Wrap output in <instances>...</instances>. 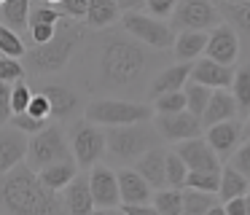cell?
I'll list each match as a JSON object with an SVG mask.
<instances>
[{
  "label": "cell",
  "mask_w": 250,
  "mask_h": 215,
  "mask_svg": "<svg viewBox=\"0 0 250 215\" xmlns=\"http://www.w3.org/2000/svg\"><path fill=\"white\" fill-rule=\"evenodd\" d=\"M205 57L212 59L218 64H229L231 67L239 57V38L229 24H218L215 30L207 35V46H205Z\"/></svg>",
  "instance_id": "12"
},
{
  "label": "cell",
  "mask_w": 250,
  "mask_h": 215,
  "mask_svg": "<svg viewBox=\"0 0 250 215\" xmlns=\"http://www.w3.org/2000/svg\"><path fill=\"white\" fill-rule=\"evenodd\" d=\"M175 153L183 159V164L188 167V172H199V170H221V159L218 153L207 145L205 137H194V140H183L178 143Z\"/></svg>",
  "instance_id": "13"
},
{
  "label": "cell",
  "mask_w": 250,
  "mask_h": 215,
  "mask_svg": "<svg viewBox=\"0 0 250 215\" xmlns=\"http://www.w3.org/2000/svg\"><path fill=\"white\" fill-rule=\"evenodd\" d=\"M223 24H229L237 38L250 41V0H218L215 3Z\"/></svg>",
  "instance_id": "20"
},
{
  "label": "cell",
  "mask_w": 250,
  "mask_h": 215,
  "mask_svg": "<svg viewBox=\"0 0 250 215\" xmlns=\"http://www.w3.org/2000/svg\"><path fill=\"white\" fill-rule=\"evenodd\" d=\"M191 81V64L188 62H178L164 67L156 78L151 81V97L159 94H169V91H183V86Z\"/></svg>",
  "instance_id": "23"
},
{
  "label": "cell",
  "mask_w": 250,
  "mask_h": 215,
  "mask_svg": "<svg viewBox=\"0 0 250 215\" xmlns=\"http://www.w3.org/2000/svg\"><path fill=\"white\" fill-rule=\"evenodd\" d=\"M54 35H57V27H51V24H35V27H30V38H33L35 46L49 43Z\"/></svg>",
  "instance_id": "46"
},
{
  "label": "cell",
  "mask_w": 250,
  "mask_h": 215,
  "mask_svg": "<svg viewBox=\"0 0 250 215\" xmlns=\"http://www.w3.org/2000/svg\"><path fill=\"white\" fill-rule=\"evenodd\" d=\"M124 215H159V210L153 204H121Z\"/></svg>",
  "instance_id": "47"
},
{
  "label": "cell",
  "mask_w": 250,
  "mask_h": 215,
  "mask_svg": "<svg viewBox=\"0 0 250 215\" xmlns=\"http://www.w3.org/2000/svg\"><path fill=\"white\" fill-rule=\"evenodd\" d=\"M143 5L148 8V16H153V19H167V16H172L178 0H143Z\"/></svg>",
  "instance_id": "42"
},
{
  "label": "cell",
  "mask_w": 250,
  "mask_h": 215,
  "mask_svg": "<svg viewBox=\"0 0 250 215\" xmlns=\"http://www.w3.org/2000/svg\"><path fill=\"white\" fill-rule=\"evenodd\" d=\"M11 121V86L0 84V127Z\"/></svg>",
  "instance_id": "45"
},
{
  "label": "cell",
  "mask_w": 250,
  "mask_h": 215,
  "mask_svg": "<svg viewBox=\"0 0 250 215\" xmlns=\"http://www.w3.org/2000/svg\"><path fill=\"white\" fill-rule=\"evenodd\" d=\"M156 132L162 140H172V143H183V140H194L202 132V121L191 116L188 110L180 113H167V116H156Z\"/></svg>",
  "instance_id": "11"
},
{
  "label": "cell",
  "mask_w": 250,
  "mask_h": 215,
  "mask_svg": "<svg viewBox=\"0 0 250 215\" xmlns=\"http://www.w3.org/2000/svg\"><path fill=\"white\" fill-rule=\"evenodd\" d=\"M62 22V11L57 8V5H46V3H41V5H35V8H30V27H35V24H51V27H57ZM27 27V30H30Z\"/></svg>",
  "instance_id": "37"
},
{
  "label": "cell",
  "mask_w": 250,
  "mask_h": 215,
  "mask_svg": "<svg viewBox=\"0 0 250 215\" xmlns=\"http://www.w3.org/2000/svg\"><path fill=\"white\" fill-rule=\"evenodd\" d=\"M0 210L6 215H65L57 194L49 191L24 161L0 175Z\"/></svg>",
  "instance_id": "1"
},
{
  "label": "cell",
  "mask_w": 250,
  "mask_h": 215,
  "mask_svg": "<svg viewBox=\"0 0 250 215\" xmlns=\"http://www.w3.org/2000/svg\"><path fill=\"white\" fill-rule=\"evenodd\" d=\"M30 100H33V89H30L24 81L11 86V116H19V113H27Z\"/></svg>",
  "instance_id": "39"
},
{
  "label": "cell",
  "mask_w": 250,
  "mask_h": 215,
  "mask_svg": "<svg viewBox=\"0 0 250 215\" xmlns=\"http://www.w3.org/2000/svg\"><path fill=\"white\" fill-rule=\"evenodd\" d=\"M27 159V134L8 127H0V175L11 172Z\"/></svg>",
  "instance_id": "14"
},
{
  "label": "cell",
  "mask_w": 250,
  "mask_h": 215,
  "mask_svg": "<svg viewBox=\"0 0 250 215\" xmlns=\"http://www.w3.org/2000/svg\"><path fill=\"white\" fill-rule=\"evenodd\" d=\"M191 81L199 86H207V89H231V81H234V67L229 64H218L212 59L202 57L191 64Z\"/></svg>",
  "instance_id": "15"
},
{
  "label": "cell",
  "mask_w": 250,
  "mask_h": 215,
  "mask_svg": "<svg viewBox=\"0 0 250 215\" xmlns=\"http://www.w3.org/2000/svg\"><path fill=\"white\" fill-rule=\"evenodd\" d=\"M65 210L67 215H92L94 202L89 191V175H76L65 188Z\"/></svg>",
  "instance_id": "21"
},
{
  "label": "cell",
  "mask_w": 250,
  "mask_h": 215,
  "mask_svg": "<svg viewBox=\"0 0 250 215\" xmlns=\"http://www.w3.org/2000/svg\"><path fill=\"white\" fill-rule=\"evenodd\" d=\"M153 207L159 215H180L183 213V188H159L153 194Z\"/></svg>",
  "instance_id": "30"
},
{
  "label": "cell",
  "mask_w": 250,
  "mask_h": 215,
  "mask_svg": "<svg viewBox=\"0 0 250 215\" xmlns=\"http://www.w3.org/2000/svg\"><path fill=\"white\" fill-rule=\"evenodd\" d=\"M223 24L221 14H218L212 0H178L172 11V30H191V32H207Z\"/></svg>",
  "instance_id": "9"
},
{
  "label": "cell",
  "mask_w": 250,
  "mask_h": 215,
  "mask_svg": "<svg viewBox=\"0 0 250 215\" xmlns=\"http://www.w3.org/2000/svg\"><path fill=\"white\" fill-rule=\"evenodd\" d=\"M205 140H207V145L218 153V159H229V156L237 150L239 140H242V124H239L237 118L215 124V127L205 129Z\"/></svg>",
  "instance_id": "16"
},
{
  "label": "cell",
  "mask_w": 250,
  "mask_h": 215,
  "mask_svg": "<svg viewBox=\"0 0 250 215\" xmlns=\"http://www.w3.org/2000/svg\"><path fill=\"white\" fill-rule=\"evenodd\" d=\"M248 196H250V188H248Z\"/></svg>",
  "instance_id": "54"
},
{
  "label": "cell",
  "mask_w": 250,
  "mask_h": 215,
  "mask_svg": "<svg viewBox=\"0 0 250 215\" xmlns=\"http://www.w3.org/2000/svg\"><path fill=\"white\" fill-rule=\"evenodd\" d=\"M43 3H46V5H60L62 0H43Z\"/></svg>",
  "instance_id": "52"
},
{
  "label": "cell",
  "mask_w": 250,
  "mask_h": 215,
  "mask_svg": "<svg viewBox=\"0 0 250 215\" xmlns=\"http://www.w3.org/2000/svg\"><path fill=\"white\" fill-rule=\"evenodd\" d=\"M215 202V194H202L194 188H183V213L180 215H207Z\"/></svg>",
  "instance_id": "33"
},
{
  "label": "cell",
  "mask_w": 250,
  "mask_h": 215,
  "mask_svg": "<svg viewBox=\"0 0 250 215\" xmlns=\"http://www.w3.org/2000/svg\"><path fill=\"white\" fill-rule=\"evenodd\" d=\"M183 97H186V110L191 113V116L202 118V113H205L207 102H210L212 97V89H207V86H199V84H186L183 86Z\"/></svg>",
  "instance_id": "31"
},
{
  "label": "cell",
  "mask_w": 250,
  "mask_h": 215,
  "mask_svg": "<svg viewBox=\"0 0 250 215\" xmlns=\"http://www.w3.org/2000/svg\"><path fill=\"white\" fill-rule=\"evenodd\" d=\"M248 188H250V180L239 175L234 167H223V170H221V186H218V196H221V202L245 196Z\"/></svg>",
  "instance_id": "28"
},
{
  "label": "cell",
  "mask_w": 250,
  "mask_h": 215,
  "mask_svg": "<svg viewBox=\"0 0 250 215\" xmlns=\"http://www.w3.org/2000/svg\"><path fill=\"white\" fill-rule=\"evenodd\" d=\"M105 150H108L105 129H100L97 124L86 121V118H81L70 127V153L76 159V167H83V170L94 167L103 159Z\"/></svg>",
  "instance_id": "8"
},
{
  "label": "cell",
  "mask_w": 250,
  "mask_h": 215,
  "mask_svg": "<svg viewBox=\"0 0 250 215\" xmlns=\"http://www.w3.org/2000/svg\"><path fill=\"white\" fill-rule=\"evenodd\" d=\"M24 75H27V70H24V64L19 62V59H11V57H0V84H19V81H24Z\"/></svg>",
  "instance_id": "38"
},
{
  "label": "cell",
  "mask_w": 250,
  "mask_h": 215,
  "mask_svg": "<svg viewBox=\"0 0 250 215\" xmlns=\"http://www.w3.org/2000/svg\"><path fill=\"white\" fill-rule=\"evenodd\" d=\"M3 3H6V0H0V5H3Z\"/></svg>",
  "instance_id": "53"
},
{
  "label": "cell",
  "mask_w": 250,
  "mask_h": 215,
  "mask_svg": "<svg viewBox=\"0 0 250 215\" xmlns=\"http://www.w3.org/2000/svg\"><path fill=\"white\" fill-rule=\"evenodd\" d=\"M78 38H81V32H78L70 22H65L62 30H60V24H57V35L51 38L49 43H43V46L30 48V51L24 54V57H27V59H24V64H27L33 73H38V75L57 73V70H62L67 62H70L73 51H76Z\"/></svg>",
  "instance_id": "4"
},
{
  "label": "cell",
  "mask_w": 250,
  "mask_h": 215,
  "mask_svg": "<svg viewBox=\"0 0 250 215\" xmlns=\"http://www.w3.org/2000/svg\"><path fill=\"white\" fill-rule=\"evenodd\" d=\"M89 191H92L94 210H113L121 207L119 196V180H116V170L103 164H94L89 172Z\"/></svg>",
  "instance_id": "10"
},
{
  "label": "cell",
  "mask_w": 250,
  "mask_h": 215,
  "mask_svg": "<svg viewBox=\"0 0 250 215\" xmlns=\"http://www.w3.org/2000/svg\"><path fill=\"white\" fill-rule=\"evenodd\" d=\"M207 215H226V210H223V204H212V207L207 210Z\"/></svg>",
  "instance_id": "50"
},
{
  "label": "cell",
  "mask_w": 250,
  "mask_h": 215,
  "mask_svg": "<svg viewBox=\"0 0 250 215\" xmlns=\"http://www.w3.org/2000/svg\"><path fill=\"white\" fill-rule=\"evenodd\" d=\"M229 167H234L239 175L250 180V137L245 140L242 145H237V150L229 156Z\"/></svg>",
  "instance_id": "41"
},
{
  "label": "cell",
  "mask_w": 250,
  "mask_h": 215,
  "mask_svg": "<svg viewBox=\"0 0 250 215\" xmlns=\"http://www.w3.org/2000/svg\"><path fill=\"white\" fill-rule=\"evenodd\" d=\"M38 94H43L51 105V118H70L73 113L81 108V97L70 89V86H62V84H49V86H41Z\"/></svg>",
  "instance_id": "18"
},
{
  "label": "cell",
  "mask_w": 250,
  "mask_h": 215,
  "mask_svg": "<svg viewBox=\"0 0 250 215\" xmlns=\"http://www.w3.org/2000/svg\"><path fill=\"white\" fill-rule=\"evenodd\" d=\"M30 0H6L0 5V22L6 27H11L14 32L17 30H27L30 27Z\"/></svg>",
  "instance_id": "27"
},
{
  "label": "cell",
  "mask_w": 250,
  "mask_h": 215,
  "mask_svg": "<svg viewBox=\"0 0 250 215\" xmlns=\"http://www.w3.org/2000/svg\"><path fill=\"white\" fill-rule=\"evenodd\" d=\"M231 118H237V102H234L231 91L229 89H215L210 97V102H207L205 113H202V129H210L215 127V124H223V121H231Z\"/></svg>",
  "instance_id": "19"
},
{
  "label": "cell",
  "mask_w": 250,
  "mask_h": 215,
  "mask_svg": "<svg viewBox=\"0 0 250 215\" xmlns=\"http://www.w3.org/2000/svg\"><path fill=\"white\" fill-rule=\"evenodd\" d=\"M153 110H156V116H167V113H180V110H186V97H183V91H169V94L153 97Z\"/></svg>",
  "instance_id": "36"
},
{
  "label": "cell",
  "mask_w": 250,
  "mask_h": 215,
  "mask_svg": "<svg viewBox=\"0 0 250 215\" xmlns=\"http://www.w3.org/2000/svg\"><path fill=\"white\" fill-rule=\"evenodd\" d=\"M27 113H30V116H35V118H41V121H49V118H51L49 100H46L43 94H38V91H33V100H30Z\"/></svg>",
  "instance_id": "43"
},
{
  "label": "cell",
  "mask_w": 250,
  "mask_h": 215,
  "mask_svg": "<svg viewBox=\"0 0 250 215\" xmlns=\"http://www.w3.org/2000/svg\"><path fill=\"white\" fill-rule=\"evenodd\" d=\"M11 124L14 129H19V132H24V134H38V132H43L46 127H49V121H41V118H35V116H30V113H19V116H11Z\"/></svg>",
  "instance_id": "40"
},
{
  "label": "cell",
  "mask_w": 250,
  "mask_h": 215,
  "mask_svg": "<svg viewBox=\"0 0 250 215\" xmlns=\"http://www.w3.org/2000/svg\"><path fill=\"white\" fill-rule=\"evenodd\" d=\"M27 161H30V170L35 172H41L43 167L60 164V161H73L62 127L49 124L43 132L33 134L27 140Z\"/></svg>",
  "instance_id": "7"
},
{
  "label": "cell",
  "mask_w": 250,
  "mask_h": 215,
  "mask_svg": "<svg viewBox=\"0 0 250 215\" xmlns=\"http://www.w3.org/2000/svg\"><path fill=\"white\" fill-rule=\"evenodd\" d=\"M221 170H223V167H221ZM221 170L188 172L183 188H194V191H202V194H218V186H221Z\"/></svg>",
  "instance_id": "32"
},
{
  "label": "cell",
  "mask_w": 250,
  "mask_h": 215,
  "mask_svg": "<svg viewBox=\"0 0 250 215\" xmlns=\"http://www.w3.org/2000/svg\"><path fill=\"white\" fill-rule=\"evenodd\" d=\"M186 177H188V167L183 164L175 150H167V159H164V180H167V188H183Z\"/></svg>",
  "instance_id": "34"
},
{
  "label": "cell",
  "mask_w": 250,
  "mask_h": 215,
  "mask_svg": "<svg viewBox=\"0 0 250 215\" xmlns=\"http://www.w3.org/2000/svg\"><path fill=\"white\" fill-rule=\"evenodd\" d=\"M164 159H167V150L164 148H151L148 153H143L140 159L135 161V167L132 170L140 172V177L148 183L151 188H164L167 186V180H164Z\"/></svg>",
  "instance_id": "22"
},
{
  "label": "cell",
  "mask_w": 250,
  "mask_h": 215,
  "mask_svg": "<svg viewBox=\"0 0 250 215\" xmlns=\"http://www.w3.org/2000/svg\"><path fill=\"white\" fill-rule=\"evenodd\" d=\"M121 27L129 38H135L137 43H143L151 51H164V48L175 46V30L162 19H153V16L143 14V11H126Z\"/></svg>",
  "instance_id": "6"
},
{
  "label": "cell",
  "mask_w": 250,
  "mask_h": 215,
  "mask_svg": "<svg viewBox=\"0 0 250 215\" xmlns=\"http://www.w3.org/2000/svg\"><path fill=\"white\" fill-rule=\"evenodd\" d=\"M151 105L129 100H94L92 105H86V121L97 127H132V124L151 121Z\"/></svg>",
  "instance_id": "5"
},
{
  "label": "cell",
  "mask_w": 250,
  "mask_h": 215,
  "mask_svg": "<svg viewBox=\"0 0 250 215\" xmlns=\"http://www.w3.org/2000/svg\"><path fill=\"white\" fill-rule=\"evenodd\" d=\"M22 54H27V48H24V43H22V38H19V32H14L11 27H6L3 22H0V57L19 59Z\"/></svg>",
  "instance_id": "35"
},
{
  "label": "cell",
  "mask_w": 250,
  "mask_h": 215,
  "mask_svg": "<svg viewBox=\"0 0 250 215\" xmlns=\"http://www.w3.org/2000/svg\"><path fill=\"white\" fill-rule=\"evenodd\" d=\"M78 175V167L76 161H60V164H51V167H43V170L38 172V180L43 183L49 191L60 194L67 188V183L73 180V177Z\"/></svg>",
  "instance_id": "24"
},
{
  "label": "cell",
  "mask_w": 250,
  "mask_h": 215,
  "mask_svg": "<svg viewBox=\"0 0 250 215\" xmlns=\"http://www.w3.org/2000/svg\"><path fill=\"white\" fill-rule=\"evenodd\" d=\"M151 64V54L126 32H110L100 48V81L108 89H135Z\"/></svg>",
  "instance_id": "2"
},
{
  "label": "cell",
  "mask_w": 250,
  "mask_h": 215,
  "mask_svg": "<svg viewBox=\"0 0 250 215\" xmlns=\"http://www.w3.org/2000/svg\"><path fill=\"white\" fill-rule=\"evenodd\" d=\"M231 97H234V102H237L239 116H250V64H242V67L234 73Z\"/></svg>",
  "instance_id": "29"
},
{
  "label": "cell",
  "mask_w": 250,
  "mask_h": 215,
  "mask_svg": "<svg viewBox=\"0 0 250 215\" xmlns=\"http://www.w3.org/2000/svg\"><path fill=\"white\" fill-rule=\"evenodd\" d=\"M223 210H226V215H248L245 196H237V199H229V202H223Z\"/></svg>",
  "instance_id": "48"
},
{
  "label": "cell",
  "mask_w": 250,
  "mask_h": 215,
  "mask_svg": "<svg viewBox=\"0 0 250 215\" xmlns=\"http://www.w3.org/2000/svg\"><path fill=\"white\" fill-rule=\"evenodd\" d=\"M119 16V3L116 0H89L86 8V27L92 30H103V27H110Z\"/></svg>",
  "instance_id": "26"
},
{
  "label": "cell",
  "mask_w": 250,
  "mask_h": 215,
  "mask_svg": "<svg viewBox=\"0 0 250 215\" xmlns=\"http://www.w3.org/2000/svg\"><path fill=\"white\" fill-rule=\"evenodd\" d=\"M116 180H119L121 204H151V186L140 177V172L124 167V170H116Z\"/></svg>",
  "instance_id": "17"
},
{
  "label": "cell",
  "mask_w": 250,
  "mask_h": 215,
  "mask_svg": "<svg viewBox=\"0 0 250 215\" xmlns=\"http://www.w3.org/2000/svg\"><path fill=\"white\" fill-rule=\"evenodd\" d=\"M242 134H248V137H250V116H248V121H245V127H242Z\"/></svg>",
  "instance_id": "51"
},
{
  "label": "cell",
  "mask_w": 250,
  "mask_h": 215,
  "mask_svg": "<svg viewBox=\"0 0 250 215\" xmlns=\"http://www.w3.org/2000/svg\"><path fill=\"white\" fill-rule=\"evenodd\" d=\"M92 215H124V213H121V207H113V210H94Z\"/></svg>",
  "instance_id": "49"
},
{
  "label": "cell",
  "mask_w": 250,
  "mask_h": 215,
  "mask_svg": "<svg viewBox=\"0 0 250 215\" xmlns=\"http://www.w3.org/2000/svg\"><path fill=\"white\" fill-rule=\"evenodd\" d=\"M159 132L151 124H132V127H110L105 132V145L116 161L132 164L151 148H159Z\"/></svg>",
  "instance_id": "3"
},
{
  "label": "cell",
  "mask_w": 250,
  "mask_h": 215,
  "mask_svg": "<svg viewBox=\"0 0 250 215\" xmlns=\"http://www.w3.org/2000/svg\"><path fill=\"white\" fill-rule=\"evenodd\" d=\"M205 46H207V32H178L175 35V54H178L180 62H194L205 54Z\"/></svg>",
  "instance_id": "25"
},
{
  "label": "cell",
  "mask_w": 250,
  "mask_h": 215,
  "mask_svg": "<svg viewBox=\"0 0 250 215\" xmlns=\"http://www.w3.org/2000/svg\"><path fill=\"white\" fill-rule=\"evenodd\" d=\"M86 8H89V0H62L60 3V11L62 16H70V19H81L86 16Z\"/></svg>",
  "instance_id": "44"
}]
</instances>
